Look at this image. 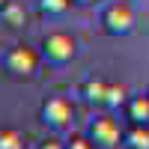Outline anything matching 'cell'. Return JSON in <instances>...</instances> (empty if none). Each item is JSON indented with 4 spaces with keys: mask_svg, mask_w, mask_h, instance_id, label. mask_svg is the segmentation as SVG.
Masks as SVG:
<instances>
[{
    "mask_svg": "<svg viewBox=\"0 0 149 149\" xmlns=\"http://www.w3.org/2000/svg\"><path fill=\"white\" fill-rule=\"evenodd\" d=\"M39 51H42V60L48 66H66L78 57V39L66 30H51L42 36Z\"/></svg>",
    "mask_w": 149,
    "mask_h": 149,
    "instance_id": "obj_3",
    "label": "cell"
},
{
    "mask_svg": "<svg viewBox=\"0 0 149 149\" xmlns=\"http://www.w3.org/2000/svg\"><path fill=\"white\" fill-rule=\"evenodd\" d=\"M0 21H3L9 30H21L24 24H27V9H24V3L9 0V3L0 9Z\"/></svg>",
    "mask_w": 149,
    "mask_h": 149,
    "instance_id": "obj_8",
    "label": "cell"
},
{
    "mask_svg": "<svg viewBox=\"0 0 149 149\" xmlns=\"http://www.w3.org/2000/svg\"><path fill=\"white\" fill-rule=\"evenodd\" d=\"M0 149H24V137L15 128H0Z\"/></svg>",
    "mask_w": 149,
    "mask_h": 149,
    "instance_id": "obj_12",
    "label": "cell"
},
{
    "mask_svg": "<svg viewBox=\"0 0 149 149\" xmlns=\"http://www.w3.org/2000/svg\"><path fill=\"white\" fill-rule=\"evenodd\" d=\"M66 149H98V146L90 140V134H72L66 140Z\"/></svg>",
    "mask_w": 149,
    "mask_h": 149,
    "instance_id": "obj_13",
    "label": "cell"
},
{
    "mask_svg": "<svg viewBox=\"0 0 149 149\" xmlns=\"http://www.w3.org/2000/svg\"><path fill=\"white\" fill-rule=\"evenodd\" d=\"M128 102V86L119 81H107V95H104V110H119Z\"/></svg>",
    "mask_w": 149,
    "mask_h": 149,
    "instance_id": "obj_9",
    "label": "cell"
},
{
    "mask_svg": "<svg viewBox=\"0 0 149 149\" xmlns=\"http://www.w3.org/2000/svg\"><path fill=\"white\" fill-rule=\"evenodd\" d=\"M86 134H90V140L98 146V149H110L122 140V131L119 122L113 119V110H107V113H95L90 119V125H86Z\"/></svg>",
    "mask_w": 149,
    "mask_h": 149,
    "instance_id": "obj_5",
    "label": "cell"
},
{
    "mask_svg": "<svg viewBox=\"0 0 149 149\" xmlns=\"http://www.w3.org/2000/svg\"><path fill=\"white\" fill-rule=\"evenodd\" d=\"M6 3H9V0H0V9H3V6H6Z\"/></svg>",
    "mask_w": 149,
    "mask_h": 149,
    "instance_id": "obj_16",
    "label": "cell"
},
{
    "mask_svg": "<svg viewBox=\"0 0 149 149\" xmlns=\"http://www.w3.org/2000/svg\"><path fill=\"white\" fill-rule=\"evenodd\" d=\"M81 95L86 104L93 107H104V95H107V81H98V78H90L81 84Z\"/></svg>",
    "mask_w": 149,
    "mask_h": 149,
    "instance_id": "obj_7",
    "label": "cell"
},
{
    "mask_svg": "<svg viewBox=\"0 0 149 149\" xmlns=\"http://www.w3.org/2000/svg\"><path fill=\"white\" fill-rule=\"evenodd\" d=\"M125 149H149V125H128L122 134Z\"/></svg>",
    "mask_w": 149,
    "mask_h": 149,
    "instance_id": "obj_10",
    "label": "cell"
},
{
    "mask_svg": "<svg viewBox=\"0 0 149 149\" xmlns=\"http://www.w3.org/2000/svg\"><path fill=\"white\" fill-rule=\"evenodd\" d=\"M122 110H125L128 125H149V90L137 93V95H128Z\"/></svg>",
    "mask_w": 149,
    "mask_h": 149,
    "instance_id": "obj_6",
    "label": "cell"
},
{
    "mask_svg": "<svg viewBox=\"0 0 149 149\" xmlns=\"http://www.w3.org/2000/svg\"><path fill=\"white\" fill-rule=\"evenodd\" d=\"M42 66V51H36L30 45H9L0 54V69H3L12 81H33Z\"/></svg>",
    "mask_w": 149,
    "mask_h": 149,
    "instance_id": "obj_1",
    "label": "cell"
},
{
    "mask_svg": "<svg viewBox=\"0 0 149 149\" xmlns=\"http://www.w3.org/2000/svg\"><path fill=\"white\" fill-rule=\"evenodd\" d=\"M39 149H66V140H57V137H48L39 143Z\"/></svg>",
    "mask_w": 149,
    "mask_h": 149,
    "instance_id": "obj_14",
    "label": "cell"
},
{
    "mask_svg": "<svg viewBox=\"0 0 149 149\" xmlns=\"http://www.w3.org/2000/svg\"><path fill=\"white\" fill-rule=\"evenodd\" d=\"M72 3L74 0H39V12L48 15V18H60L72 9Z\"/></svg>",
    "mask_w": 149,
    "mask_h": 149,
    "instance_id": "obj_11",
    "label": "cell"
},
{
    "mask_svg": "<svg viewBox=\"0 0 149 149\" xmlns=\"http://www.w3.org/2000/svg\"><path fill=\"white\" fill-rule=\"evenodd\" d=\"M78 6H93V3H98V0H74Z\"/></svg>",
    "mask_w": 149,
    "mask_h": 149,
    "instance_id": "obj_15",
    "label": "cell"
},
{
    "mask_svg": "<svg viewBox=\"0 0 149 149\" xmlns=\"http://www.w3.org/2000/svg\"><path fill=\"white\" fill-rule=\"evenodd\" d=\"M98 21H102V30L110 39H125L134 30V24H137V15H134V6L128 0H110L102 9V18Z\"/></svg>",
    "mask_w": 149,
    "mask_h": 149,
    "instance_id": "obj_2",
    "label": "cell"
},
{
    "mask_svg": "<svg viewBox=\"0 0 149 149\" xmlns=\"http://www.w3.org/2000/svg\"><path fill=\"white\" fill-rule=\"evenodd\" d=\"M39 119H42L45 128L63 131V128L72 125V119H74V104L69 102L66 95H48L45 102L39 104Z\"/></svg>",
    "mask_w": 149,
    "mask_h": 149,
    "instance_id": "obj_4",
    "label": "cell"
}]
</instances>
